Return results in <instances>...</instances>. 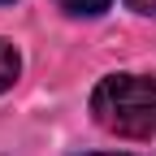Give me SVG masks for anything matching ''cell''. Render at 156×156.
<instances>
[{
  "label": "cell",
  "mask_w": 156,
  "mask_h": 156,
  "mask_svg": "<svg viewBox=\"0 0 156 156\" xmlns=\"http://www.w3.org/2000/svg\"><path fill=\"white\" fill-rule=\"evenodd\" d=\"M61 13H69V17H100L113 0H52Z\"/></svg>",
  "instance_id": "cell-3"
},
{
  "label": "cell",
  "mask_w": 156,
  "mask_h": 156,
  "mask_svg": "<svg viewBox=\"0 0 156 156\" xmlns=\"http://www.w3.org/2000/svg\"><path fill=\"white\" fill-rule=\"evenodd\" d=\"M95 126L117 139H152L156 134V78L147 74H104L91 87Z\"/></svg>",
  "instance_id": "cell-1"
},
{
  "label": "cell",
  "mask_w": 156,
  "mask_h": 156,
  "mask_svg": "<svg viewBox=\"0 0 156 156\" xmlns=\"http://www.w3.org/2000/svg\"><path fill=\"white\" fill-rule=\"evenodd\" d=\"M87 156H130V152H87Z\"/></svg>",
  "instance_id": "cell-5"
},
{
  "label": "cell",
  "mask_w": 156,
  "mask_h": 156,
  "mask_svg": "<svg viewBox=\"0 0 156 156\" xmlns=\"http://www.w3.org/2000/svg\"><path fill=\"white\" fill-rule=\"evenodd\" d=\"M17 74H22V56L9 39H0V91H9L17 83Z\"/></svg>",
  "instance_id": "cell-2"
},
{
  "label": "cell",
  "mask_w": 156,
  "mask_h": 156,
  "mask_svg": "<svg viewBox=\"0 0 156 156\" xmlns=\"http://www.w3.org/2000/svg\"><path fill=\"white\" fill-rule=\"evenodd\" d=\"M126 9L143 13V17H156V0H126Z\"/></svg>",
  "instance_id": "cell-4"
},
{
  "label": "cell",
  "mask_w": 156,
  "mask_h": 156,
  "mask_svg": "<svg viewBox=\"0 0 156 156\" xmlns=\"http://www.w3.org/2000/svg\"><path fill=\"white\" fill-rule=\"evenodd\" d=\"M0 5H9V0H0Z\"/></svg>",
  "instance_id": "cell-6"
}]
</instances>
